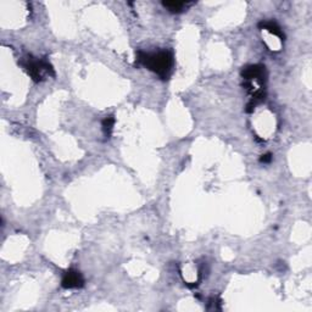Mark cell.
Returning <instances> with one entry per match:
<instances>
[{
  "mask_svg": "<svg viewBox=\"0 0 312 312\" xmlns=\"http://www.w3.org/2000/svg\"><path fill=\"white\" fill-rule=\"evenodd\" d=\"M174 63V54L169 50H160L157 52L137 51L135 56V65L147 67L162 79H168Z\"/></svg>",
  "mask_w": 312,
  "mask_h": 312,
  "instance_id": "1",
  "label": "cell"
},
{
  "mask_svg": "<svg viewBox=\"0 0 312 312\" xmlns=\"http://www.w3.org/2000/svg\"><path fill=\"white\" fill-rule=\"evenodd\" d=\"M21 66L23 70L29 73V76L35 82H42L44 79V75H49L55 77V71L52 69L50 63L45 60V59H36L29 56L26 60L21 61Z\"/></svg>",
  "mask_w": 312,
  "mask_h": 312,
  "instance_id": "2",
  "label": "cell"
},
{
  "mask_svg": "<svg viewBox=\"0 0 312 312\" xmlns=\"http://www.w3.org/2000/svg\"><path fill=\"white\" fill-rule=\"evenodd\" d=\"M242 77L246 82H256L260 84L261 88H264L265 82L267 79L266 67L260 64L248 65V66L243 67Z\"/></svg>",
  "mask_w": 312,
  "mask_h": 312,
  "instance_id": "3",
  "label": "cell"
},
{
  "mask_svg": "<svg viewBox=\"0 0 312 312\" xmlns=\"http://www.w3.org/2000/svg\"><path fill=\"white\" fill-rule=\"evenodd\" d=\"M61 287L65 289H79L84 287V278L79 271L69 270L64 273Z\"/></svg>",
  "mask_w": 312,
  "mask_h": 312,
  "instance_id": "4",
  "label": "cell"
},
{
  "mask_svg": "<svg viewBox=\"0 0 312 312\" xmlns=\"http://www.w3.org/2000/svg\"><path fill=\"white\" fill-rule=\"evenodd\" d=\"M259 27H260L261 30H266L267 32L271 33V35L278 37L280 41H284V38H286V36H284L279 24L274 22V21H261V22L259 23Z\"/></svg>",
  "mask_w": 312,
  "mask_h": 312,
  "instance_id": "5",
  "label": "cell"
},
{
  "mask_svg": "<svg viewBox=\"0 0 312 312\" xmlns=\"http://www.w3.org/2000/svg\"><path fill=\"white\" fill-rule=\"evenodd\" d=\"M162 5L172 14H179L183 12L187 9L188 5H191V3H184V2H162Z\"/></svg>",
  "mask_w": 312,
  "mask_h": 312,
  "instance_id": "6",
  "label": "cell"
},
{
  "mask_svg": "<svg viewBox=\"0 0 312 312\" xmlns=\"http://www.w3.org/2000/svg\"><path fill=\"white\" fill-rule=\"evenodd\" d=\"M114 126H115V117H114L112 115L105 117V119L103 120V122H101V127H103V132H104L105 137L110 138L111 133H112Z\"/></svg>",
  "mask_w": 312,
  "mask_h": 312,
  "instance_id": "7",
  "label": "cell"
},
{
  "mask_svg": "<svg viewBox=\"0 0 312 312\" xmlns=\"http://www.w3.org/2000/svg\"><path fill=\"white\" fill-rule=\"evenodd\" d=\"M272 159H273V155H272L271 153L265 154V155H262L260 157V162L262 163H270L272 161Z\"/></svg>",
  "mask_w": 312,
  "mask_h": 312,
  "instance_id": "8",
  "label": "cell"
}]
</instances>
